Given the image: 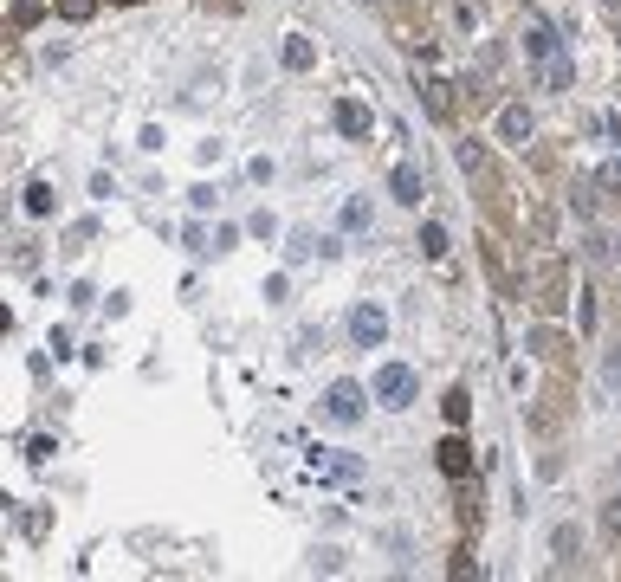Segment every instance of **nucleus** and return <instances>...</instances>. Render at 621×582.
Instances as JSON below:
<instances>
[{
    "label": "nucleus",
    "instance_id": "f8f14e48",
    "mask_svg": "<svg viewBox=\"0 0 621 582\" xmlns=\"http://www.w3.org/2000/svg\"><path fill=\"white\" fill-rule=\"evenodd\" d=\"M311 473L317 479H363V460H350V453H311Z\"/></svg>",
    "mask_w": 621,
    "mask_h": 582
},
{
    "label": "nucleus",
    "instance_id": "7c9ffc66",
    "mask_svg": "<svg viewBox=\"0 0 621 582\" xmlns=\"http://www.w3.org/2000/svg\"><path fill=\"white\" fill-rule=\"evenodd\" d=\"M602 369H609V382L621 388V343H615V350H609V363H602Z\"/></svg>",
    "mask_w": 621,
    "mask_h": 582
},
{
    "label": "nucleus",
    "instance_id": "4468645a",
    "mask_svg": "<svg viewBox=\"0 0 621 582\" xmlns=\"http://www.w3.org/2000/svg\"><path fill=\"white\" fill-rule=\"evenodd\" d=\"M453 162H460L466 175H479V182H486V175H492V149H486V143H473V136H466V143L453 149Z\"/></svg>",
    "mask_w": 621,
    "mask_h": 582
},
{
    "label": "nucleus",
    "instance_id": "2eb2a0df",
    "mask_svg": "<svg viewBox=\"0 0 621 582\" xmlns=\"http://www.w3.org/2000/svg\"><path fill=\"white\" fill-rule=\"evenodd\" d=\"M453 85H447V78H427V85H421V97H427V117H434V123H453V97H447Z\"/></svg>",
    "mask_w": 621,
    "mask_h": 582
},
{
    "label": "nucleus",
    "instance_id": "423d86ee",
    "mask_svg": "<svg viewBox=\"0 0 621 582\" xmlns=\"http://www.w3.org/2000/svg\"><path fill=\"white\" fill-rule=\"evenodd\" d=\"M531 136H537V117H531V110H524L518 97H512V104H499V143L505 149H524Z\"/></svg>",
    "mask_w": 621,
    "mask_h": 582
},
{
    "label": "nucleus",
    "instance_id": "6ab92c4d",
    "mask_svg": "<svg viewBox=\"0 0 621 582\" xmlns=\"http://www.w3.org/2000/svg\"><path fill=\"white\" fill-rule=\"evenodd\" d=\"M550 550H557V570H570V557L583 550V531H576V524H557V531H550Z\"/></svg>",
    "mask_w": 621,
    "mask_h": 582
},
{
    "label": "nucleus",
    "instance_id": "20e7f679",
    "mask_svg": "<svg viewBox=\"0 0 621 582\" xmlns=\"http://www.w3.org/2000/svg\"><path fill=\"white\" fill-rule=\"evenodd\" d=\"M350 343L356 350H382V343H389V311H382V304H356L350 311Z\"/></svg>",
    "mask_w": 621,
    "mask_h": 582
},
{
    "label": "nucleus",
    "instance_id": "b1692460",
    "mask_svg": "<svg viewBox=\"0 0 621 582\" xmlns=\"http://www.w3.org/2000/svg\"><path fill=\"white\" fill-rule=\"evenodd\" d=\"M421 253L427 259H447V227H440V220H427V227H421Z\"/></svg>",
    "mask_w": 621,
    "mask_h": 582
},
{
    "label": "nucleus",
    "instance_id": "1a4fd4ad",
    "mask_svg": "<svg viewBox=\"0 0 621 582\" xmlns=\"http://www.w3.org/2000/svg\"><path fill=\"white\" fill-rule=\"evenodd\" d=\"M479 259H486V279H492V291H499L505 304H512V298H524V291H518V279H512V266H505V246H499V240H486V246H479Z\"/></svg>",
    "mask_w": 621,
    "mask_h": 582
},
{
    "label": "nucleus",
    "instance_id": "473e14b6",
    "mask_svg": "<svg viewBox=\"0 0 621 582\" xmlns=\"http://www.w3.org/2000/svg\"><path fill=\"white\" fill-rule=\"evenodd\" d=\"M123 7H130V0H123Z\"/></svg>",
    "mask_w": 621,
    "mask_h": 582
},
{
    "label": "nucleus",
    "instance_id": "a878e982",
    "mask_svg": "<svg viewBox=\"0 0 621 582\" xmlns=\"http://www.w3.org/2000/svg\"><path fill=\"white\" fill-rule=\"evenodd\" d=\"M576 330H596V291H576Z\"/></svg>",
    "mask_w": 621,
    "mask_h": 582
},
{
    "label": "nucleus",
    "instance_id": "f03ea898",
    "mask_svg": "<svg viewBox=\"0 0 621 582\" xmlns=\"http://www.w3.org/2000/svg\"><path fill=\"white\" fill-rule=\"evenodd\" d=\"M369 395H376V408L402 414V408H414V395H421V376H414L408 363H382L376 382H369Z\"/></svg>",
    "mask_w": 621,
    "mask_h": 582
},
{
    "label": "nucleus",
    "instance_id": "72a5a7b5",
    "mask_svg": "<svg viewBox=\"0 0 621 582\" xmlns=\"http://www.w3.org/2000/svg\"><path fill=\"white\" fill-rule=\"evenodd\" d=\"M615 395H621V388H615Z\"/></svg>",
    "mask_w": 621,
    "mask_h": 582
},
{
    "label": "nucleus",
    "instance_id": "393cba45",
    "mask_svg": "<svg viewBox=\"0 0 621 582\" xmlns=\"http://www.w3.org/2000/svg\"><path fill=\"white\" fill-rule=\"evenodd\" d=\"M531 233H537V246H550V240H557V214H550V207H537V214H531Z\"/></svg>",
    "mask_w": 621,
    "mask_h": 582
},
{
    "label": "nucleus",
    "instance_id": "412c9836",
    "mask_svg": "<svg viewBox=\"0 0 621 582\" xmlns=\"http://www.w3.org/2000/svg\"><path fill=\"white\" fill-rule=\"evenodd\" d=\"M531 350L544 356V363H557V356H563V330H557V324H537V330H531Z\"/></svg>",
    "mask_w": 621,
    "mask_h": 582
},
{
    "label": "nucleus",
    "instance_id": "f704fd0d",
    "mask_svg": "<svg viewBox=\"0 0 621 582\" xmlns=\"http://www.w3.org/2000/svg\"><path fill=\"white\" fill-rule=\"evenodd\" d=\"M615 473H621V466H615Z\"/></svg>",
    "mask_w": 621,
    "mask_h": 582
},
{
    "label": "nucleus",
    "instance_id": "2f4dec72",
    "mask_svg": "<svg viewBox=\"0 0 621 582\" xmlns=\"http://www.w3.org/2000/svg\"><path fill=\"white\" fill-rule=\"evenodd\" d=\"M369 7H376V0H369Z\"/></svg>",
    "mask_w": 621,
    "mask_h": 582
},
{
    "label": "nucleus",
    "instance_id": "7ed1b4c3",
    "mask_svg": "<svg viewBox=\"0 0 621 582\" xmlns=\"http://www.w3.org/2000/svg\"><path fill=\"white\" fill-rule=\"evenodd\" d=\"M369 401H376V395H363V382L337 376V382L324 388V401H317V408H324V421H330V427H356V421H363V408H369Z\"/></svg>",
    "mask_w": 621,
    "mask_h": 582
},
{
    "label": "nucleus",
    "instance_id": "6e6552de",
    "mask_svg": "<svg viewBox=\"0 0 621 582\" xmlns=\"http://www.w3.org/2000/svg\"><path fill=\"white\" fill-rule=\"evenodd\" d=\"M557 52H570V46H563V33H557V26H544V20H524V59H531V65H544V59H557Z\"/></svg>",
    "mask_w": 621,
    "mask_h": 582
},
{
    "label": "nucleus",
    "instance_id": "4be33fe9",
    "mask_svg": "<svg viewBox=\"0 0 621 582\" xmlns=\"http://www.w3.org/2000/svg\"><path fill=\"white\" fill-rule=\"evenodd\" d=\"M52 13H59L65 26H85L91 13H98V0H52Z\"/></svg>",
    "mask_w": 621,
    "mask_h": 582
},
{
    "label": "nucleus",
    "instance_id": "f3484780",
    "mask_svg": "<svg viewBox=\"0 0 621 582\" xmlns=\"http://www.w3.org/2000/svg\"><path fill=\"white\" fill-rule=\"evenodd\" d=\"M596 207H602V182H576L570 188V214L576 220H596Z\"/></svg>",
    "mask_w": 621,
    "mask_h": 582
},
{
    "label": "nucleus",
    "instance_id": "bb28decb",
    "mask_svg": "<svg viewBox=\"0 0 621 582\" xmlns=\"http://www.w3.org/2000/svg\"><path fill=\"white\" fill-rule=\"evenodd\" d=\"M52 453H59V440H46V434H33V440H26V460H33V466H46Z\"/></svg>",
    "mask_w": 621,
    "mask_h": 582
},
{
    "label": "nucleus",
    "instance_id": "cd10ccee",
    "mask_svg": "<svg viewBox=\"0 0 621 582\" xmlns=\"http://www.w3.org/2000/svg\"><path fill=\"white\" fill-rule=\"evenodd\" d=\"M596 182H602V194H621V156H615V162H602Z\"/></svg>",
    "mask_w": 621,
    "mask_h": 582
},
{
    "label": "nucleus",
    "instance_id": "dca6fc26",
    "mask_svg": "<svg viewBox=\"0 0 621 582\" xmlns=\"http://www.w3.org/2000/svg\"><path fill=\"white\" fill-rule=\"evenodd\" d=\"M20 207H26V214H33V220H46L52 207H59V188H52V182H26V194H20Z\"/></svg>",
    "mask_w": 621,
    "mask_h": 582
},
{
    "label": "nucleus",
    "instance_id": "c85d7f7f",
    "mask_svg": "<svg viewBox=\"0 0 621 582\" xmlns=\"http://www.w3.org/2000/svg\"><path fill=\"white\" fill-rule=\"evenodd\" d=\"M39 20V0H13V26H33Z\"/></svg>",
    "mask_w": 621,
    "mask_h": 582
},
{
    "label": "nucleus",
    "instance_id": "ddd939ff",
    "mask_svg": "<svg viewBox=\"0 0 621 582\" xmlns=\"http://www.w3.org/2000/svg\"><path fill=\"white\" fill-rule=\"evenodd\" d=\"M279 65H285V72H311V65H317V46H311L305 33H292V39L279 46Z\"/></svg>",
    "mask_w": 621,
    "mask_h": 582
},
{
    "label": "nucleus",
    "instance_id": "9d476101",
    "mask_svg": "<svg viewBox=\"0 0 621 582\" xmlns=\"http://www.w3.org/2000/svg\"><path fill=\"white\" fill-rule=\"evenodd\" d=\"M389 194H395L402 207H421V201H427V175L414 169V162H395V169H389Z\"/></svg>",
    "mask_w": 621,
    "mask_h": 582
},
{
    "label": "nucleus",
    "instance_id": "a211bd4d",
    "mask_svg": "<svg viewBox=\"0 0 621 582\" xmlns=\"http://www.w3.org/2000/svg\"><path fill=\"white\" fill-rule=\"evenodd\" d=\"M596 531H602V544H609V550H621V498H602Z\"/></svg>",
    "mask_w": 621,
    "mask_h": 582
},
{
    "label": "nucleus",
    "instance_id": "f257e3e1",
    "mask_svg": "<svg viewBox=\"0 0 621 582\" xmlns=\"http://www.w3.org/2000/svg\"><path fill=\"white\" fill-rule=\"evenodd\" d=\"M531 304H537V317L570 311V266H563V259H544V266L531 272Z\"/></svg>",
    "mask_w": 621,
    "mask_h": 582
},
{
    "label": "nucleus",
    "instance_id": "0eeeda50",
    "mask_svg": "<svg viewBox=\"0 0 621 582\" xmlns=\"http://www.w3.org/2000/svg\"><path fill=\"white\" fill-rule=\"evenodd\" d=\"M434 466H440V473H447L453 485H460L466 473H473V447H466V434H460V427H453V434L434 447Z\"/></svg>",
    "mask_w": 621,
    "mask_h": 582
},
{
    "label": "nucleus",
    "instance_id": "39448f33",
    "mask_svg": "<svg viewBox=\"0 0 621 582\" xmlns=\"http://www.w3.org/2000/svg\"><path fill=\"white\" fill-rule=\"evenodd\" d=\"M369 123H376V117H369V104H363V97H337V104H330V130H337L343 143H363V136H369Z\"/></svg>",
    "mask_w": 621,
    "mask_h": 582
},
{
    "label": "nucleus",
    "instance_id": "c756f323",
    "mask_svg": "<svg viewBox=\"0 0 621 582\" xmlns=\"http://www.w3.org/2000/svg\"><path fill=\"white\" fill-rule=\"evenodd\" d=\"M188 207H195V214H207V207H214V188H207V182L188 188Z\"/></svg>",
    "mask_w": 621,
    "mask_h": 582
},
{
    "label": "nucleus",
    "instance_id": "9b49d317",
    "mask_svg": "<svg viewBox=\"0 0 621 582\" xmlns=\"http://www.w3.org/2000/svg\"><path fill=\"white\" fill-rule=\"evenodd\" d=\"M570 85H576V59H570V52H557V59H544V65H537V91L563 97Z\"/></svg>",
    "mask_w": 621,
    "mask_h": 582
},
{
    "label": "nucleus",
    "instance_id": "5701e85b",
    "mask_svg": "<svg viewBox=\"0 0 621 582\" xmlns=\"http://www.w3.org/2000/svg\"><path fill=\"white\" fill-rule=\"evenodd\" d=\"M343 233H369V201H363V194L343 201Z\"/></svg>",
    "mask_w": 621,
    "mask_h": 582
},
{
    "label": "nucleus",
    "instance_id": "aec40b11",
    "mask_svg": "<svg viewBox=\"0 0 621 582\" xmlns=\"http://www.w3.org/2000/svg\"><path fill=\"white\" fill-rule=\"evenodd\" d=\"M440 414H447V427H466V421H473V395H466V388H447Z\"/></svg>",
    "mask_w": 621,
    "mask_h": 582
}]
</instances>
